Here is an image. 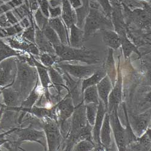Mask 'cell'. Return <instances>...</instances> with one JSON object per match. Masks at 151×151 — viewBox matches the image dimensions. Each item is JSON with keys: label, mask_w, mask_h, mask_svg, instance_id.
Here are the masks:
<instances>
[{"label": "cell", "mask_w": 151, "mask_h": 151, "mask_svg": "<svg viewBox=\"0 0 151 151\" xmlns=\"http://www.w3.org/2000/svg\"><path fill=\"white\" fill-rule=\"evenodd\" d=\"M93 127L88 123L86 117L85 105L83 100L75 106L71 117L70 129L67 135V147L65 150H71L75 144L83 139L93 140Z\"/></svg>", "instance_id": "cell-1"}, {"label": "cell", "mask_w": 151, "mask_h": 151, "mask_svg": "<svg viewBox=\"0 0 151 151\" xmlns=\"http://www.w3.org/2000/svg\"><path fill=\"white\" fill-rule=\"evenodd\" d=\"M39 80L36 68L26 60L17 59V73L11 85L21 96L22 101L32 91Z\"/></svg>", "instance_id": "cell-2"}, {"label": "cell", "mask_w": 151, "mask_h": 151, "mask_svg": "<svg viewBox=\"0 0 151 151\" xmlns=\"http://www.w3.org/2000/svg\"><path fill=\"white\" fill-rule=\"evenodd\" d=\"M54 48L58 58V62L78 60L88 65H93L97 64L100 60L96 53L89 48H74L63 44L55 47Z\"/></svg>", "instance_id": "cell-3"}, {"label": "cell", "mask_w": 151, "mask_h": 151, "mask_svg": "<svg viewBox=\"0 0 151 151\" xmlns=\"http://www.w3.org/2000/svg\"><path fill=\"white\" fill-rule=\"evenodd\" d=\"M83 41L96 33L97 30H113L114 27L111 18L106 16L102 8L90 7L84 23Z\"/></svg>", "instance_id": "cell-4"}, {"label": "cell", "mask_w": 151, "mask_h": 151, "mask_svg": "<svg viewBox=\"0 0 151 151\" xmlns=\"http://www.w3.org/2000/svg\"><path fill=\"white\" fill-rule=\"evenodd\" d=\"M42 128L45 135L48 150H57L62 143V134L59 124L55 120L50 118H44Z\"/></svg>", "instance_id": "cell-5"}, {"label": "cell", "mask_w": 151, "mask_h": 151, "mask_svg": "<svg viewBox=\"0 0 151 151\" xmlns=\"http://www.w3.org/2000/svg\"><path fill=\"white\" fill-rule=\"evenodd\" d=\"M17 58L12 57L0 62V89L11 86L17 73Z\"/></svg>", "instance_id": "cell-6"}, {"label": "cell", "mask_w": 151, "mask_h": 151, "mask_svg": "<svg viewBox=\"0 0 151 151\" xmlns=\"http://www.w3.org/2000/svg\"><path fill=\"white\" fill-rule=\"evenodd\" d=\"M14 133L17 135L16 142L20 147V145L25 142H34L41 144L47 150L44 141L45 140V135L44 131L36 130L32 126L26 128H15Z\"/></svg>", "instance_id": "cell-7"}, {"label": "cell", "mask_w": 151, "mask_h": 151, "mask_svg": "<svg viewBox=\"0 0 151 151\" xmlns=\"http://www.w3.org/2000/svg\"><path fill=\"white\" fill-rule=\"evenodd\" d=\"M55 67L59 68L62 70V71H64L68 74L70 76H73L79 79H84L88 78L99 68L95 65H71L69 64H65L62 62H57L54 65Z\"/></svg>", "instance_id": "cell-8"}, {"label": "cell", "mask_w": 151, "mask_h": 151, "mask_svg": "<svg viewBox=\"0 0 151 151\" xmlns=\"http://www.w3.org/2000/svg\"><path fill=\"white\" fill-rule=\"evenodd\" d=\"M110 124L114 133L118 149L121 151L127 150V132L120 122L117 114V109H113L109 113Z\"/></svg>", "instance_id": "cell-9"}, {"label": "cell", "mask_w": 151, "mask_h": 151, "mask_svg": "<svg viewBox=\"0 0 151 151\" xmlns=\"http://www.w3.org/2000/svg\"><path fill=\"white\" fill-rule=\"evenodd\" d=\"M55 120L58 124L61 125L68 120L72 116L75 109L73 99L70 93L59 102L55 106H53Z\"/></svg>", "instance_id": "cell-10"}, {"label": "cell", "mask_w": 151, "mask_h": 151, "mask_svg": "<svg viewBox=\"0 0 151 151\" xmlns=\"http://www.w3.org/2000/svg\"><path fill=\"white\" fill-rule=\"evenodd\" d=\"M107 112L105 105L101 100H99L98 109L94 124L93 127V140L96 147L94 150H104L105 148L102 145L100 140V132L103 124V121L105 113Z\"/></svg>", "instance_id": "cell-11"}, {"label": "cell", "mask_w": 151, "mask_h": 151, "mask_svg": "<svg viewBox=\"0 0 151 151\" xmlns=\"http://www.w3.org/2000/svg\"><path fill=\"white\" fill-rule=\"evenodd\" d=\"M123 78L119 65L117 78L113 85L112 89L108 97V111L109 113L113 109H118V106L122 101Z\"/></svg>", "instance_id": "cell-12"}, {"label": "cell", "mask_w": 151, "mask_h": 151, "mask_svg": "<svg viewBox=\"0 0 151 151\" xmlns=\"http://www.w3.org/2000/svg\"><path fill=\"white\" fill-rule=\"evenodd\" d=\"M130 116V119H129V118L128 119L131 127L134 134L137 137H140L147 129L149 122V115H131Z\"/></svg>", "instance_id": "cell-13"}, {"label": "cell", "mask_w": 151, "mask_h": 151, "mask_svg": "<svg viewBox=\"0 0 151 151\" xmlns=\"http://www.w3.org/2000/svg\"><path fill=\"white\" fill-rule=\"evenodd\" d=\"M48 24L58 34L62 44L70 46L67 28L62 19L59 17L50 18L48 19Z\"/></svg>", "instance_id": "cell-14"}, {"label": "cell", "mask_w": 151, "mask_h": 151, "mask_svg": "<svg viewBox=\"0 0 151 151\" xmlns=\"http://www.w3.org/2000/svg\"><path fill=\"white\" fill-rule=\"evenodd\" d=\"M35 43L40 51L44 53L56 55L53 46L47 39L41 29L37 27L36 24L35 25Z\"/></svg>", "instance_id": "cell-15"}, {"label": "cell", "mask_w": 151, "mask_h": 151, "mask_svg": "<svg viewBox=\"0 0 151 151\" xmlns=\"http://www.w3.org/2000/svg\"><path fill=\"white\" fill-rule=\"evenodd\" d=\"M1 94L3 96L4 106L7 108L19 107L22 102L19 93L11 86L1 89Z\"/></svg>", "instance_id": "cell-16"}, {"label": "cell", "mask_w": 151, "mask_h": 151, "mask_svg": "<svg viewBox=\"0 0 151 151\" xmlns=\"http://www.w3.org/2000/svg\"><path fill=\"white\" fill-rule=\"evenodd\" d=\"M97 88L99 99L104 102L105 108L108 112V97L113 88V85L110 78L106 74L97 85Z\"/></svg>", "instance_id": "cell-17"}, {"label": "cell", "mask_w": 151, "mask_h": 151, "mask_svg": "<svg viewBox=\"0 0 151 151\" xmlns=\"http://www.w3.org/2000/svg\"><path fill=\"white\" fill-rule=\"evenodd\" d=\"M62 18L67 29L76 23V14L69 0H62Z\"/></svg>", "instance_id": "cell-18"}, {"label": "cell", "mask_w": 151, "mask_h": 151, "mask_svg": "<svg viewBox=\"0 0 151 151\" xmlns=\"http://www.w3.org/2000/svg\"><path fill=\"white\" fill-rule=\"evenodd\" d=\"M111 127L109 114L106 112L105 114L103 124L100 132V140L102 145L105 149H109L111 145Z\"/></svg>", "instance_id": "cell-19"}, {"label": "cell", "mask_w": 151, "mask_h": 151, "mask_svg": "<svg viewBox=\"0 0 151 151\" xmlns=\"http://www.w3.org/2000/svg\"><path fill=\"white\" fill-rule=\"evenodd\" d=\"M32 62L33 63V65L35 66L36 68L37 75H38V78L43 89L44 91L48 90V88L51 87L53 85L50 78L48 68L45 67L41 63L36 60L33 56H32Z\"/></svg>", "instance_id": "cell-20"}, {"label": "cell", "mask_w": 151, "mask_h": 151, "mask_svg": "<svg viewBox=\"0 0 151 151\" xmlns=\"http://www.w3.org/2000/svg\"><path fill=\"white\" fill-rule=\"evenodd\" d=\"M104 43L110 48L118 49L121 47V40L119 35L112 30H101Z\"/></svg>", "instance_id": "cell-21"}, {"label": "cell", "mask_w": 151, "mask_h": 151, "mask_svg": "<svg viewBox=\"0 0 151 151\" xmlns=\"http://www.w3.org/2000/svg\"><path fill=\"white\" fill-rule=\"evenodd\" d=\"M69 29H70L69 37L70 46L78 48H82L83 41V30L79 28L76 24H73Z\"/></svg>", "instance_id": "cell-22"}, {"label": "cell", "mask_w": 151, "mask_h": 151, "mask_svg": "<svg viewBox=\"0 0 151 151\" xmlns=\"http://www.w3.org/2000/svg\"><path fill=\"white\" fill-rule=\"evenodd\" d=\"M48 71L52 83L58 92V96H59L62 89H67V87L64 84V79L63 78L62 75L58 71L54 65L48 67Z\"/></svg>", "instance_id": "cell-23"}, {"label": "cell", "mask_w": 151, "mask_h": 151, "mask_svg": "<svg viewBox=\"0 0 151 151\" xmlns=\"http://www.w3.org/2000/svg\"><path fill=\"white\" fill-rule=\"evenodd\" d=\"M106 75V72L105 70L99 68L91 76L83 79L82 81L81 85V91L82 94L83 91L87 87L93 85H96Z\"/></svg>", "instance_id": "cell-24"}, {"label": "cell", "mask_w": 151, "mask_h": 151, "mask_svg": "<svg viewBox=\"0 0 151 151\" xmlns=\"http://www.w3.org/2000/svg\"><path fill=\"white\" fill-rule=\"evenodd\" d=\"M38 81L39 80L37 81L36 85L33 88L32 91L30 93L29 96L22 102L19 108L24 109L31 108L34 106V104L36 102L37 100L39 99L41 93L40 92V90L38 86Z\"/></svg>", "instance_id": "cell-25"}, {"label": "cell", "mask_w": 151, "mask_h": 151, "mask_svg": "<svg viewBox=\"0 0 151 151\" xmlns=\"http://www.w3.org/2000/svg\"><path fill=\"white\" fill-rule=\"evenodd\" d=\"M22 55V53L17 51L9 45L0 40V62L12 57H19Z\"/></svg>", "instance_id": "cell-26"}, {"label": "cell", "mask_w": 151, "mask_h": 151, "mask_svg": "<svg viewBox=\"0 0 151 151\" xmlns=\"http://www.w3.org/2000/svg\"><path fill=\"white\" fill-rule=\"evenodd\" d=\"M99 97L96 85L87 87L83 92V102L85 105L90 103L99 104Z\"/></svg>", "instance_id": "cell-27"}, {"label": "cell", "mask_w": 151, "mask_h": 151, "mask_svg": "<svg viewBox=\"0 0 151 151\" xmlns=\"http://www.w3.org/2000/svg\"><path fill=\"white\" fill-rule=\"evenodd\" d=\"M121 40V46L122 47L123 54L125 58H128L132 52H135L141 56L142 53L138 51V48L132 44L127 36L120 37Z\"/></svg>", "instance_id": "cell-28"}, {"label": "cell", "mask_w": 151, "mask_h": 151, "mask_svg": "<svg viewBox=\"0 0 151 151\" xmlns=\"http://www.w3.org/2000/svg\"><path fill=\"white\" fill-rule=\"evenodd\" d=\"M41 30L42 31L45 36L47 37V39L52 44L53 47L62 44L58 34L50 27L48 23L42 27Z\"/></svg>", "instance_id": "cell-29"}, {"label": "cell", "mask_w": 151, "mask_h": 151, "mask_svg": "<svg viewBox=\"0 0 151 151\" xmlns=\"http://www.w3.org/2000/svg\"><path fill=\"white\" fill-rule=\"evenodd\" d=\"M98 105L94 103H90L85 105V112H86V117L88 122L93 127L94 124L95 120L96 118Z\"/></svg>", "instance_id": "cell-30"}, {"label": "cell", "mask_w": 151, "mask_h": 151, "mask_svg": "<svg viewBox=\"0 0 151 151\" xmlns=\"http://www.w3.org/2000/svg\"><path fill=\"white\" fill-rule=\"evenodd\" d=\"M39 57L41 64L47 68L53 66L58 61L56 55L41 52L40 53Z\"/></svg>", "instance_id": "cell-31"}, {"label": "cell", "mask_w": 151, "mask_h": 151, "mask_svg": "<svg viewBox=\"0 0 151 151\" xmlns=\"http://www.w3.org/2000/svg\"><path fill=\"white\" fill-rule=\"evenodd\" d=\"M96 145L94 143L87 139H83L76 143L73 146V150L78 151H88V150H94Z\"/></svg>", "instance_id": "cell-32"}, {"label": "cell", "mask_w": 151, "mask_h": 151, "mask_svg": "<svg viewBox=\"0 0 151 151\" xmlns=\"http://www.w3.org/2000/svg\"><path fill=\"white\" fill-rule=\"evenodd\" d=\"M35 20L36 25L40 29H42L44 26L48 23V18L46 17L42 13L40 9L39 8L36 12L35 15Z\"/></svg>", "instance_id": "cell-33"}, {"label": "cell", "mask_w": 151, "mask_h": 151, "mask_svg": "<svg viewBox=\"0 0 151 151\" xmlns=\"http://www.w3.org/2000/svg\"><path fill=\"white\" fill-rule=\"evenodd\" d=\"M90 1L98 3L100 6V7H102L103 11L106 15V16L111 18L112 7L109 2V0H90Z\"/></svg>", "instance_id": "cell-34"}, {"label": "cell", "mask_w": 151, "mask_h": 151, "mask_svg": "<svg viewBox=\"0 0 151 151\" xmlns=\"http://www.w3.org/2000/svg\"><path fill=\"white\" fill-rule=\"evenodd\" d=\"M3 33L5 35V36H12L15 34H18L20 33L21 31L23 30V28L21 26L19 23L16 24L14 26H11L9 27L4 28V29H1Z\"/></svg>", "instance_id": "cell-35"}, {"label": "cell", "mask_w": 151, "mask_h": 151, "mask_svg": "<svg viewBox=\"0 0 151 151\" xmlns=\"http://www.w3.org/2000/svg\"><path fill=\"white\" fill-rule=\"evenodd\" d=\"M35 26L29 27L26 29L22 35V36L24 40H26L30 42L35 43Z\"/></svg>", "instance_id": "cell-36"}, {"label": "cell", "mask_w": 151, "mask_h": 151, "mask_svg": "<svg viewBox=\"0 0 151 151\" xmlns=\"http://www.w3.org/2000/svg\"><path fill=\"white\" fill-rule=\"evenodd\" d=\"M15 14H17V15L20 19L24 18L26 16H30L29 11L28 9L25 6H22L18 7V9H15Z\"/></svg>", "instance_id": "cell-37"}, {"label": "cell", "mask_w": 151, "mask_h": 151, "mask_svg": "<svg viewBox=\"0 0 151 151\" xmlns=\"http://www.w3.org/2000/svg\"><path fill=\"white\" fill-rule=\"evenodd\" d=\"M48 12H49V17L52 18H56V17H59L61 15L62 9L60 6L52 7L49 5Z\"/></svg>", "instance_id": "cell-38"}, {"label": "cell", "mask_w": 151, "mask_h": 151, "mask_svg": "<svg viewBox=\"0 0 151 151\" xmlns=\"http://www.w3.org/2000/svg\"><path fill=\"white\" fill-rule=\"evenodd\" d=\"M15 3H9L0 6V15H3L4 13H6L10 9L15 7Z\"/></svg>", "instance_id": "cell-39"}, {"label": "cell", "mask_w": 151, "mask_h": 151, "mask_svg": "<svg viewBox=\"0 0 151 151\" xmlns=\"http://www.w3.org/2000/svg\"><path fill=\"white\" fill-rule=\"evenodd\" d=\"M6 16L7 17L8 22L11 25H15L16 24L18 23V20L15 16V15L12 13V12L8 11L6 13Z\"/></svg>", "instance_id": "cell-40"}, {"label": "cell", "mask_w": 151, "mask_h": 151, "mask_svg": "<svg viewBox=\"0 0 151 151\" xmlns=\"http://www.w3.org/2000/svg\"><path fill=\"white\" fill-rule=\"evenodd\" d=\"M11 26V24L8 22L6 15H0V27L1 29L7 28Z\"/></svg>", "instance_id": "cell-41"}, {"label": "cell", "mask_w": 151, "mask_h": 151, "mask_svg": "<svg viewBox=\"0 0 151 151\" xmlns=\"http://www.w3.org/2000/svg\"><path fill=\"white\" fill-rule=\"evenodd\" d=\"M29 4L30 6V9L31 10H37L38 9L39 7V4L38 3H37V0H29Z\"/></svg>", "instance_id": "cell-42"}, {"label": "cell", "mask_w": 151, "mask_h": 151, "mask_svg": "<svg viewBox=\"0 0 151 151\" xmlns=\"http://www.w3.org/2000/svg\"><path fill=\"white\" fill-rule=\"evenodd\" d=\"M21 26L24 29H27L30 27V22L29 21V19L27 18H24L23 19H22V20L21 21V22H19Z\"/></svg>", "instance_id": "cell-43"}, {"label": "cell", "mask_w": 151, "mask_h": 151, "mask_svg": "<svg viewBox=\"0 0 151 151\" xmlns=\"http://www.w3.org/2000/svg\"><path fill=\"white\" fill-rule=\"evenodd\" d=\"M49 5L52 7H56L62 5V0H49Z\"/></svg>", "instance_id": "cell-44"}, {"label": "cell", "mask_w": 151, "mask_h": 151, "mask_svg": "<svg viewBox=\"0 0 151 151\" xmlns=\"http://www.w3.org/2000/svg\"><path fill=\"white\" fill-rule=\"evenodd\" d=\"M72 6L74 9H77L82 6L81 0H69Z\"/></svg>", "instance_id": "cell-45"}, {"label": "cell", "mask_w": 151, "mask_h": 151, "mask_svg": "<svg viewBox=\"0 0 151 151\" xmlns=\"http://www.w3.org/2000/svg\"><path fill=\"white\" fill-rule=\"evenodd\" d=\"M1 109H0V121H1V118H2V116H3V112L5 109V106L4 105H1Z\"/></svg>", "instance_id": "cell-46"}, {"label": "cell", "mask_w": 151, "mask_h": 151, "mask_svg": "<svg viewBox=\"0 0 151 151\" xmlns=\"http://www.w3.org/2000/svg\"><path fill=\"white\" fill-rule=\"evenodd\" d=\"M6 36L3 33V32H2L1 28H0V37H4Z\"/></svg>", "instance_id": "cell-47"}, {"label": "cell", "mask_w": 151, "mask_h": 151, "mask_svg": "<svg viewBox=\"0 0 151 151\" xmlns=\"http://www.w3.org/2000/svg\"><path fill=\"white\" fill-rule=\"evenodd\" d=\"M140 1H150V0H140Z\"/></svg>", "instance_id": "cell-48"}]
</instances>
